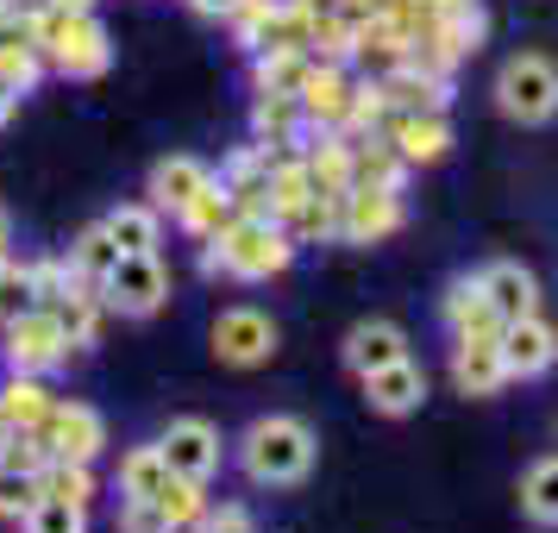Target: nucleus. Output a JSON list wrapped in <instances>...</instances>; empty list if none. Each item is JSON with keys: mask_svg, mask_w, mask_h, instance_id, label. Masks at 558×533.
Segmentation results:
<instances>
[{"mask_svg": "<svg viewBox=\"0 0 558 533\" xmlns=\"http://www.w3.org/2000/svg\"><path fill=\"white\" fill-rule=\"evenodd\" d=\"M396 227H402L396 189H364V182H352V189L339 195V232H345V239L371 245V239H383V232H396Z\"/></svg>", "mask_w": 558, "mask_h": 533, "instance_id": "7", "label": "nucleus"}, {"mask_svg": "<svg viewBox=\"0 0 558 533\" xmlns=\"http://www.w3.org/2000/svg\"><path fill=\"white\" fill-rule=\"evenodd\" d=\"M314 195V177H307V163H270V214L289 220L295 207Z\"/></svg>", "mask_w": 558, "mask_h": 533, "instance_id": "26", "label": "nucleus"}, {"mask_svg": "<svg viewBox=\"0 0 558 533\" xmlns=\"http://www.w3.org/2000/svg\"><path fill=\"white\" fill-rule=\"evenodd\" d=\"M452 377H458V389H464V396H496V389L508 383L502 332H458Z\"/></svg>", "mask_w": 558, "mask_h": 533, "instance_id": "8", "label": "nucleus"}, {"mask_svg": "<svg viewBox=\"0 0 558 533\" xmlns=\"http://www.w3.org/2000/svg\"><path fill=\"white\" fill-rule=\"evenodd\" d=\"M63 352H70V339H63L51 307H26L20 320H7V358L20 371H51Z\"/></svg>", "mask_w": 558, "mask_h": 533, "instance_id": "6", "label": "nucleus"}, {"mask_svg": "<svg viewBox=\"0 0 558 533\" xmlns=\"http://www.w3.org/2000/svg\"><path fill=\"white\" fill-rule=\"evenodd\" d=\"M120 533H177V528L163 521V508L157 502H126L120 508Z\"/></svg>", "mask_w": 558, "mask_h": 533, "instance_id": "35", "label": "nucleus"}, {"mask_svg": "<svg viewBox=\"0 0 558 533\" xmlns=\"http://www.w3.org/2000/svg\"><path fill=\"white\" fill-rule=\"evenodd\" d=\"M496 95H502V113L539 126V120L558 113V70L546 63V57H514V63L502 70V82H496Z\"/></svg>", "mask_w": 558, "mask_h": 533, "instance_id": "4", "label": "nucleus"}, {"mask_svg": "<svg viewBox=\"0 0 558 533\" xmlns=\"http://www.w3.org/2000/svg\"><path fill=\"white\" fill-rule=\"evenodd\" d=\"M364 396H371V408H383V414H408V408L427 396V377H421L408 358H396V364H383V371L364 377Z\"/></svg>", "mask_w": 558, "mask_h": 533, "instance_id": "14", "label": "nucleus"}, {"mask_svg": "<svg viewBox=\"0 0 558 533\" xmlns=\"http://www.w3.org/2000/svg\"><path fill=\"white\" fill-rule=\"evenodd\" d=\"M396 152H402V163H433V157H446V145H452V132H446V120L439 113H396Z\"/></svg>", "mask_w": 558, "mask_h": 533, "instance_id": "17", "label": "nucleus"}, {"mask_svg": "<svg viewBox=\"0 0 558 533\" xmlns=\"http://www.w3.org/2000/svg\"><path fill=\"white\" fill-rule=\"evenodd\" d=\"M157 452H163V464H170L177 477L202 483L207 471L220 464V433L207 427V421H170V433L157 439Z\"/></svg>", "mask_w": 558, "mask_h": 533, "instance_id": "9", "label": "nucleus"}, {"mask_svg": "<svg viewBox=\"0 0 558 533\" xmlns=\"http://www.w3.org/2000/svg\"><path fill=\"white\" fill-rule=\"evenodd\" d=\"M113 264H120V245L107 239V227L82 232V245H76V277H82V282H95V289H101V282H107V270H113Z\"/></svg>", "mask_w": 558, "mask_h": 533, "instance_id": "28", "label": "nucleus"}, {"mask_svg": "<svg viewBox=\"0 0 558 533\" xmlns=\"http://www.w3.org/2000/svg\"><path fill=\"white\" fill-rule=\"evenodd\" d=\"M0 239H7V220H0Z\"/></svg>", "mask_w": 558, "mask_h": 533, "instance_id": "44", "label": "nucleus"}, {"mask_svg": "<svg viewBox=\"0 0 558 533\" xmlns=\"http://www.w3.org/2000/svg\"><path fill=\"white\" fill-rule=\"evenodd\" d=\"M45 7H51V13H88L95 0H45Z\"/></svg>", "mask_w": 558, "mask_h": 533, "instance_id": "40", "label": "nucleus"}, {"mask_svg": "<svg viewBox=\"0 0 558 533\" xmlns=\"http://www.w3.org/2000/svg\"><path fill=\"white\" fill-rule=\"evenodd\" d=\"M51 314H57V327H63L70 346H88V339H95V302H88V295H70V289H63L51 302Z\"/></svg>", "mask_w": 558, "mask_h": 533, "instance_id": "31", "label": "nucleus"}, {"mask_svg": "<svg viewBox=\"0 0 558 533\" xmlns=\"http://www.w3.org/2000/svg\"><path fill=\"white\" fill-rule=\"evenodd\" d=\"M558 358V332L546 327V320H508L502 327V364H508V377H539L546 364Z\"/></svg>", "mask_w": 558, "mask_h": 533, "instance_id": "12", "label": "nucleus"}, {"mask_svg": "<svg viewBox=\"0 0 558 533\" xmlns=\"http://www.w3.org/2000/svg\"><path fill=\"white\" fill-rule=\"evenodd\" d=\"M38 45L51 51L63 76H101L107 70V32L95 13H38Z\"/></svg>", "mask_w": 558, "mask_h": 533, "instance_id": "3", "label": "nucleus"}, {"mask_svg": "<svg viewBox=\"0 0 558 533\" xmlns=\"http://www.w3.org/2000/svg\"><path fill=\"white\" fill-rule=\"evenodd\" d=\"M207 182H214V177H207V163H195V157H163V163L151 170V202L170 207V214H182Z\"/></svg>", "mask_w": 558, "mask_h": 533, "instance_id": "15", "label": "nucleus"}, {"mask_svg": "<svg viewBox=\"0 0 558 533\" xmlns=\"http://www.w3.org/2000/svg\"><path fill=\"white\" fill-rule=\"evenodd\" d=\"M151 502L163 508V521H170V528H189V521H202V483H195V477H177V471H170V483L157 489Z\"/></svg>", "mask_w": 558, "mask_h": 533, "instance_id": "27", "label": "nucleus"}, {"mask_svg": "<svg viewBox=\"0 0 558 533\" xmlns=\"http://www.w3.org/2000/svg\"><path fill=\"white\" fill-rule=\"evenodd\" d=\"M7 270H13V264H7V257H0V277H7Z\"/></svg>", "mask_w": 558, "mask_h": 533, "instance_id": "43", "label": "nucleus"}, {"mask_svg": "<svg viewBox=\"0 0 558 533\" xmlns=\"http://www.w3.org/2000/svg\"><path fill=\"white\" fill-rule=\"evenodd\" d=\"M307 177H314V189H327V195H345L352 189V145H320V157L307 163Z\"/></svg>", "mask_w": 558, "mask_h": 533, "instance_id": "30", "label": "nucleus"}, {"mask_svg": "<svg viewBox=\"0 0 558 533\" xmlns=\"http://www.w3.org/2000/svg\"><path fill=\"white\" fill-rule=\"evenodd\" d=\"M302 113H314V120H327V126H339L345 113H352V88H345V76L339 70H307L302 82Z\"/></svg>", "mask_w": 558, "mask_h": 533, "instance_id": "18", "label": "nucleus"}, {"mask_svg": "<svg viewBox=\"0 0 558 533\" xmlns=\"http://www.w3.org/2000/svg\"><path fill=\"white\" fill-rule=\"evenodd\" d=\"M433 13H477V0H427Z\"/></svg>", "mask_w": 558, "mask_h": 533, "instance_id": "39", "label": "nucleus"}, {"mask_svg": "<svg viewBox=\"0 0 558 533\" xmlns=\"http://www.w3.org/2000/svg\"><path fill=\"white\" fill-rule=\"evenodd\" d=\"M289 232L270 220V214H245V220H232L220 239H214V252H207V270H227V277H277V270H289Z\"/></svg>", "mask_w": 558, "mask_h": 533, "instance_id": "1", "label": "nucleus"}, {"mask_svg": "<svg viewBox=\"0 0 558 533\" xmlns=\"http://www.w3.org/2000/svg\"><path fill=\"white\" fill-rule=\"evenodd\" d=\"M26 307H38V295H32V270H7V277H0V320H20Z\"/></svg>", "mask_w": 558, "mask_h": 533, "instance_id": "34", "label": "nucleus"}, {"mask_svg": "<svg viewBox=\"0 0 558 533\" xmlns=\"http://www.w3.org/2000/svg\"><path fill=\"white\" fill-rule=\"evenodd\" d=\"M107 302L120 307V314H151L157 302H163V289H170V277H163V264H157L151 252H120V264L107 270Z\"/></svg>", "mask_w": 558, "mask_h": 533, "instance_id": "5", "label": "nucleus"}, {"mask_svg": "<svg viewBox=\"0 0 558 533\" xmlns=\"http://www.w3.org/2000/svg\"><path fill=\"white\" fill-rule=\"evenodd\" d=\"M202 533H252V514H245V508H220V514H202Z\"/></svg>", "mask_w": 558, "mask_h": 533, "instance_id": "36", "label": "nucleus"}, {"mask_svg": "<svg viewBox=\"0 0 558 533\" xmlns=\"http://www.w3.org/2000/svg\"><path fill=\"white\" fill-rule=\"evenodd\" d=\"M521 502H527L533 521L558 528V458H539V464L527 471V483H521Z\"/></svg>", "mask_w": 558, "mask_h": 533, "instance_id": "24", "label": "nucleus"}, {"mask_svg": "<svg viewBox=\"0 0 558 533\" xmlns=\"http://www.w3.org/2000/svg\"><path fill=\"white\" fill-rule=\"evenodd\" d=\"M26 533H82V508L57 502V496H38L26 514Z\"/></svg>", "mask_w": 558, "mask_h": 533, "instance_id": "32", "label": "nucleus"}, {"mask_svg": "<svg viewBox=\"0 0 558 533\" xmlns=\"http://www.w3.org/2000/svg\"><path fill=\"white\" fill-rule=\"evenodd\" d=\"M163 483H170V464H163V452H157V446L126 452V464H120V489H126V502H151Z\"/></svg>", "mask_w": 558, "mask_h": 533, "instance_id": "20", "label": "nucleus"}, {"mask_svg": "<svg viewBox=\"0 0 558 533\" xmlns=\"http://www.w3.org/2000/svg\"><path fill=\"white\" fill-rule=\"evenodd\" d=\"M38 496H45L38 471H0V514H32Z\"/></svg>", "mask_w": 558, "mask_h": 533, "instance_id": "33", "label": "nucleus"}, {"mask_svg": "<svg viewBox=\"0 0 558 533\" xmlns=\"http://www.w3.org/2000/svg\"><path fill=\"white\" fill-rule=\"evenodd\" d=\"M51 396H45V389H38V383L32 377H20V383H7V389H0V414H7V427H45V414H51Z\"/></svg>", "mask_w": 558, "mask_h": 533, "instance_id": "22", "label": "nucleus"}, {"mask_svg": "<svg viewBox=\"0 0 558 533\" xmlns=\"http://www.w3.org/2000/svg\"><path fill=\"white\" fill-rule=\"evenodd\" d=\"M307 464H314V433L302 421L270 414V421H257L245 433V471L257 483H295V477H307Z\"/></svg>", "mask_w": 558, "mask_h": 533, "instance_id": "2", "label": "nucleus"}, {"mask_svg": "<svg viewBox=\"0 0 558 533\" xmlns=\"http://www.w3.org/2000/svg\"><path fill=\"white\" fill-rule=\"evenodd\" d=\"M177 220L195 232V239H207V245H214V239H220L232 220H239V214H232V195H227V189H214V182H207V189H202V195H195L189 207H182Z\"/></svg>", "mask_w": 558, "mask_h": 533, "instance_id": "19", "label": "nucleus"}, {"mask_svg": "<svg viewBox=\"0 0 558 533\" xmlns=\"http://www.w3.org/2000/svg\"><path fill=\"white\" fill-rule=\"evenodd\" d=\"M477 282H483V302H489V314H496L502 327L533 314V277L521 270V264H489Z\"/></svg>", "mask_w": 558, "mask_h": 533, "instance_id": "13", "label": "nucleus"}, {"mask_svg": "<svg viewBox=\"0 0 558 533\" xmlns=\"http://www.w3.org/2000/svg\"><path fill=\"white\" fill-rule=\"evenodd\" d=\"M189 7H195V13H220V20H232L245 0H189Z\"/></svg>", "mask_w": 558, "mask_h": 533, "instance_id": "37", "label": "nucleus"}, {"mask_svg": "<svg viewBox=\"0 0 558 533\" xmlns=\"http://www.w3.org/2000/svg\"><path fill=\"white\" fill-rule=\"evenodd\" d=\"M307 57H295V51H277V57H264L257 63V82H264V95H302V82H307Z\"/></svg>", "mask_w": 558, "mask_h": 533, "instance_id": "29", "label": "nucleus"}, {"mask_svg": "<svg viewBox=\"0 0 558 533\" xmlns=\"http://www.w3.org/2000/svg\"><path fill=\"white\" fill-rule=\"evenodd\" d=\"M7 433H13V427H7V414H0V446H7Z\"/></svg>", "mask_w": 558, "mask_h": 533, "instance_id": "42", "label": "nucleus"}, {"mask_svg": "<svg viewBox=\"0 0 558 533\" xmlns=\"http://www.w3.org/2000/svg\"><path fill=\"white\" fill-rule=\"evenodd\" d=\"M38 483H45V496H57V502H76V508H88V496H95L88 464H76V458H51V464L38 471Z\"/></svg>", "mask_w": 558, "mask_h": 533, "instance_id": "25", "label": "nucleus"}, {"mask_svg": "<svg viewBox=\"0 0 558 533\" xmlns=\"http://www.w3.org/2000/svg\"><path fill=\"white\" fill-rule=\"evenodd\" d=\"M345 7H352V13H357V7H371V13H377V0H345Z\"/></svg>", "mask_w": 558, "mask_h": 533, "instance_id": "41", "label": "nucleus"}, {"mask_svg": "<svg viewBox=\"0 0 558 533\" xmlns=\"http://www.w3.org/2000/svg\"><path fill=\"white\" fill-rule=\"evenodd\" d=\"M396 358H408V352H402V327H389V320H364L345 339V364H352L357 377H371V371L396 364Z\"/></svg>", "mask_w": 558, "mask_h": 533, "instance_id": "16", "label": "nucleus"}, {"mask_svg": "<svg viewBox=\"0 0 558 533\" xmlns=\"http://www.w3.org/2000/svg\"><path fill=\"white\" fill-rule=\"evenodd\" d=\"M38 439L51 446V458H76V464H88V458L101 452V414L95 408H51L45 414V427H38Z\"/></svg>", "mask_w": 558, "mask_h": 533, "instance_id": "11", "label": "nucleus"}, {"mask_svg": "<svg viewBox=\"0 0 558 533\" xmlns=\"http://www.w3.org/2000/svg\"><path fill=\"white\" fill-rule=\"evenodd\" d=\"M107 239L120 252H157V207H120V214H107Z\"/></svg>", "mask_w": 558, "mask_h": 533, "instance_id": "23", "label": "nucleus"}, {"mask_svg": "<svg viewBox=\"0 0 558 533\" xmlns=\"http://www.w3.org/2000/svg\"><path fill=\"white\" fill-rule=\"evenodd\" d=\"M270 346H277V327L257 307H232L214 320V352L227 364H257V358H270Z\"/></svg>", "mask_w": 558, "mask_h": 533, "instance_id": "10", "label": "nucleus"}, {"mask_svg": "<svg viewBox=\"0 0 558 533\" xmlns=\"http://www.w3.org/2000/svg\"><path fill=\"white\" fill-rule=\"evenodd\" d=\"M446 320H452L458 332H502V320L489 314V302H483V282H452V295H446Z\"/></svg>", "mask_w": 558, "mask_h": 533, "instance_id": "21", "label": "nucleus"}, {"mask_svg": "<svg viewBox=\"0 0 558 533\" xmlns=\"http://www.w3.org/2000/svg\"><path fill=\"white\" fill-rule=\"evenodd\" d=\"M13 107H20V88H13V82L0 76V126H7V120H13Z\"/></svg>", "mask_w": 558, "mask_h": 533, "instance_id": "38", "label": "nucleus"}]
</instances>
